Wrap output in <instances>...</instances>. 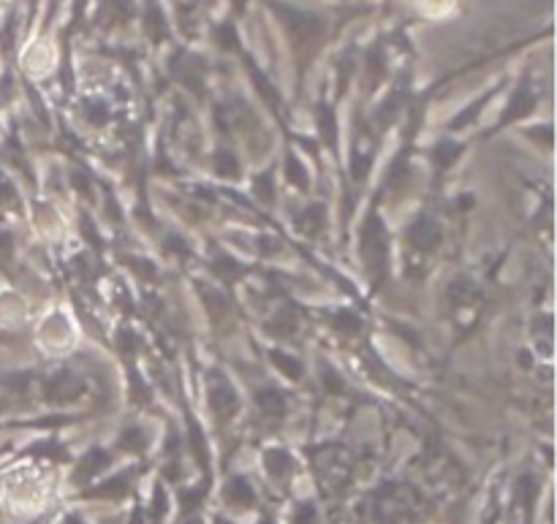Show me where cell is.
I'll use <instances>...</instances> for the list:
<instances>
[{
	"label": "cell",
	"instance_id": "cell-1",
	"mask_svg": "<svg viewBox=\"0 0 557 524\" xmlns=\"http://www.w3.org/2000/svg\"><path fill=\"white\" fill-rule=\"evenodd\" d=\"M270 9L281 16V22L286 25L288 36L294 38L297 47H305V43H315L324 33V22L319 16L308 14V11L292 9V5L281 3V0H270Z\"/></svg>",
	"mask_w": 557,
	"mask_h": 524
},
{
	"label": "cell",
	"instance_id": "cell-2",
	"mask_svg": "<svg viewBox=\"0 0 557 524\" xmlns=\"http://www.w3.org/2000/svg\"><path fill=\"white\" fill-rule=\"evenodd\" d=\"M531 107H533V96H531V92H528V90H520V96H517V101L511 103L509 117H520V114H525Z\"/></svg>",
	"mask_w": 557,
	"mask_h": 524
},
{
	"label": "cell",
	"instance_id": "cell-3",
	"mask_svg": "<svg viewBox=\"0 0 557 524\" xmlns=\"http://www.w3.org/2000/svg\"><path fill=\"white\" fill-rule=\"evenodd\" d=\"M261 406H264L267 413H275V411L281 413L283 411V400L275 395V391H270V395L261 397Z\"/></svg>",
	"mask_w": 557,
	"mask_h": 524
},
{
	"label": "cell",
	"instance_id": "cell-4",
	"mask_svg": "<svg viewBox=\"0 0 557 524\" xmlns=\"http://www.w3.org/2000/svg\"><path fill=\"white\" fill-rule=\"evenodd\" d=\"M221 43H223V49H234L237 47V41H234V30L232 27H221Z\"/></svg>",
	"mask_w": 557,
	"mask_h": 524
}]
</instances>
